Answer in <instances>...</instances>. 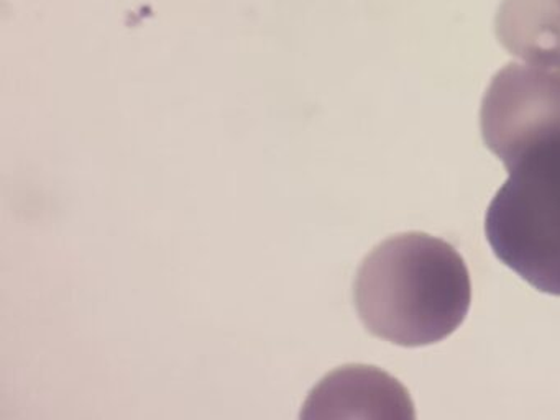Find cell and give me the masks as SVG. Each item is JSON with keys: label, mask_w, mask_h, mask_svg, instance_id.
I'll return each mask as SVG.
<instances>
[{"label": "cell", "mask_w": 560, "mask_h": 420, "mask_svg": "<svg viewBox=\"0 0 560 420\" xmlns=\"http://www.w3.org/2000/svg\"><path fill=\"white\" fill-rule=\"evenodd\" d=\"M498 42L527 65L560 69V0H503Z\"/></svg>", "instance_id": "5b68a950"}, {"label": "cell", "mask_w": 560, "mask_h": 420, "mask_svg": "<svg viewBox=\"0 0 560 420\" xmlns=\"http://www.w3.org/2000/svg\"><path fill=\"white\" fill-rule=\"evenodd\" d=\"M508 173L485 235L503 265L537 291L560 295V140L527 151Z\"/></svg>", "instance_id": "7a4b0ae2"}, {"label": "cell", "mask_w": 560, "mask_h": 420, "mask_svg": "<svg viewBox=\"0 0 560 420\" xmlns=\"http://www.w3.org/2000/svg\"><path fill=\"white\" fill-rule=\"evenodd\" d=\"M353 301L370 334L399 347H425L464 324L470 272L451 243L428 233H401L363 259Z\"/></svg>", "instance_id": "6da1fadb"}, {"label": "cell", "mask_w": 560, "mask_h": 420, "mask_svg": "<svg viewBox=\"0 0 560 420\" xmlns=\"http://www.w3.org/2000/svg\"><path fill=\"white\" fill-rule=\"evenodd\" d=\"M301 417H380L415 419V404L405 386L373 366H343L311 394Z\"/></svg>", "instance_id": "277c9868"}, {"label": "cell", "mask_w": 560, "mask_h": 420, "mask_svg": "<svg viewBox=\"0 0 560 420\" xmlns=\"http://www.w3.org/2000/svg\"><path fill=\"white\" fill-rule=\"evenodd\" d=\"M481 135L510 170L533 148L560 140V69L510 62L485 92Z\"/></svg>", "instance_id": "3957f363"}]
</instances>
